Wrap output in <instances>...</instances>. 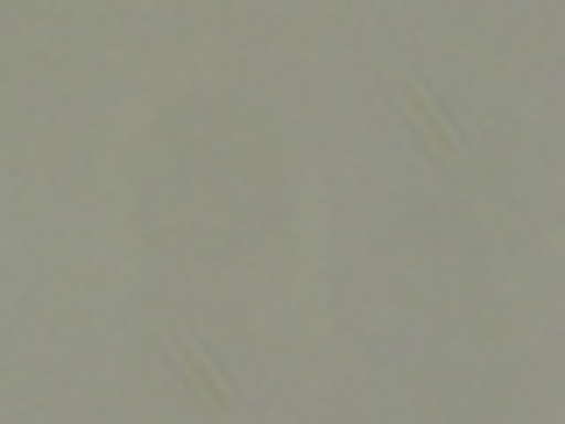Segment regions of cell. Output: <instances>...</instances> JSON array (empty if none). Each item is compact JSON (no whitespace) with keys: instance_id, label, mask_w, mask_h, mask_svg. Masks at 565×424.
<instances>
[{"instance_id":"1","label":"cell","mask_w":565,"mask_h":424,"mask_svg":"<svg viewBox=\"0 0 565 424\" xmlns=\"http://www.w3.org/2000/svg\"><path fill=\"white\" fill-rule=\"evenodd\" d=\"M403 114L417 120V135H424V149L438 156V163H467V149H459V128H452V114L438 106L424 85H403Z\"/></svg>"},{"instance_id":"2","label":"cell","mask_w":565,"mask_h":424,"mask_svg":"<svg viewBox=\"0 0 565 424\" xmlns=\"http://www.w3.org/2000/svg\"><path fill=\"white\" fill-rule=\"evenodd\" d=\"M170 375L184 382L191 396L205 403V411H220V417L234 411V389H226V382H220V375H212V368H205V353H170Z\"/></svg>"}]
</instances>
